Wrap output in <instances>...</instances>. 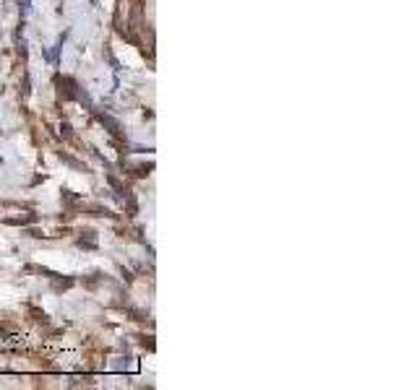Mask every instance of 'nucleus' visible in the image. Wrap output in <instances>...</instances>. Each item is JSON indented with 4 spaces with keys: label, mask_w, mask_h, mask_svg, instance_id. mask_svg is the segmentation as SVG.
<instances>
[]
</instances>
